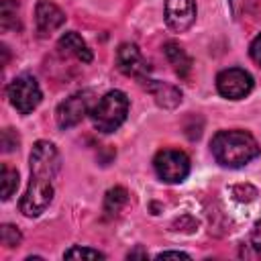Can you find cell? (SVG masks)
<instances>
[{
  "label": "cell",
  "instance_id": "1",
  "mask_svg": "<svg viewBox=\"0 0 261 261\" xmlns=\"http://www.w3.org/2000/svg\"><path fill=\"white\" fill-rule=\"evenodd\" d=\"M214 159L224 167H243L259 155V143L247 130H218L210 143Z\"/></svg>",
  "mask_w": 261,
  "mask_h": 261
},
{
  "label": "cell",
  "instance_id": "2",
  "mask_svg": "<svg viewBox=\"0 0 261 261\" xmlns=\"http://www.w3.org/2000/svg\"><path fill=\"white\" fill-rule=\"evenodd\" d=\"M128 114V98L120 90H110L92 108L90 116L100 133H114Z\"/></svg>",
  "mask_w": 261,
  "mask_h": 261
},
{
  "label": "cell",
  "instance_id": "3",
  "mask_svg": "<svg viewBox=\"0 0 261 261\" xmlns=\"http://www.w3.org/2000/svg\"><path fill=\"white\" fill-rule=\"evenodd\" d=\"M96 104V94L92 90H82V92H75L71 94L69 98H65L59 106H57V112H55V118H57V124L61 128H69V126H75L77 122H82V118L86 114L92 112Z\"/></svg>",
  "mask_w": 261,
  "mask_h": 261
},
{
  "label": "cell",
  "instance_id": "4",
  "mask_svg": "<svg viewBox=\"0 0 261 261\" xmlns=\"http://www.w3.org/2000/svg\"><path fill=\"white\" fill-rule=\"evenodd\" d=\"M155 173L165 184H179L190 173V159L177 149H163L153 159Z\"/></svg>",
  "mask_w": 261,
  "mask_h": 261
},
{
  "label": "cell",
  "instance_id": "5",
  "mask_svg": "<svg viewBox=\"0 0 261 261\" xmlns=\"http://www.w3.org/2000/svg\"><path fill=\"white\" fill-rule=\"evenodd\" d=\"M10 104L20 114H31L41 102V88L33 75H18L6 88Z\"/></svg>",
  "mask_w": 261,
  "mask_h": 261
},
{
  "label": "cell",
  "instance_id": "6",
  "mask_svg": "<svg viewBox=\"0 0 261 261\" xmlns=\"http://www.w3.org/2000/svg\"><path fill=\"white\" fill-rule=\"evenodd\" d=\"M53 179L47 177H39V175H31L29 188L24 192V196L20 198V212L29 218L39 216L47 210V206L53 200Z\"/></svg>",
  "mask_w": 261,
  "mask_h": 261
},
{
  "label": "cell",
  "instance_id": "7",
  "mask_svg": "<svg viewBox=\"0 0 261 261\" xmlns=\"http://www.w3.org/2000/svg\"><path fill=\"white\" fill-rule=\"evenodd\" d=\"M216 90L222 98L241 100L253 90V77L241 67H228L216 75Z\"/></svg>",
  "mask_w": 261,
  "mask_h": 261
},
{
  "label": "cell",
  "instance_id": "8",
  "mask_svg": "<svg viewBox=\"0 0 261 261\" xmlns=\"http://www.w3.org/2000/svg\"><path fill=\"white\" fill-rule=\"evenodd\" d=\"M31 175L55 179L61 167V157L53 143L49 141H37L31 151Z\"/></svg>",
  "mask_w": 261,
  "mask_h": 261
},
{
  "label": "cell",
  "instance_id": "9",
  "mask_svg": "<svg viewBox=\"0 0 261 261\" xmlns=\"http://www.w3.org/2000/svg\"><path fill=\"white\" fill-rule=\"evenodd\" d=\"M196 20L194 0H165V22L171 31L184 33Z\"/></svg>",
  "mask_w": 261,
  "mask_h": 261
},
{
  "label": "cell",
  "instance_id": "10",
  "mask_svg": "<svg viewBox=\"0 0 261 261\" xmlns=\"http://www.w3.org/2000/svg\"><path fill=\"white\" fill-rule=\"evenodd\" d=\"M116 61H118V69L124 75H133V77H143L149 71L147 61L143 59L141 51L137 45L133 43H122L116 51Z\"/></svg>",
  "mask_w": 261,
  "mask_h": 261
},
{
  "label": "cell",
  "instance_id": "11",
  "mask_svg": "<svg viewBox=\"0 0 261 261\" xmlns=\"http://www.w3.org/2000/svg\"><path fill=\"white\" fill-rule=\"evenodd\" d=\"M35 20H37V31L41 35H51L53 31H57L65 22V14L53 2L41 0L37 4V10H35Z\"/></svg>",
  "mask_w": 261,
  "mask_h": 261
},
{
  "label": "cell",
  "instance_id": "12",
  "mask_svg": "<svg viewBox=\"0 0 261 261\" xmlns=\"http://www.w3.org/2000/svg\"><path fill=\"white\" fill-rule=\"evenodd\" d=\"M57 47H59L61 53L71 55V57H75V59L82 61V63H90V61H92V51L88 49L86 41H84L75 31L65 33V35L59 39Z\"/></svg>",
  "mask_w": 261,
  "mask_h": 261
},
{
  "label": "cell",
  "instance_id": "13",
  "mask_svg": "<svg viewBox=\"0 0 261 261\" xmlns=\"http://www.w3.org/2000/svg\"><path fill=\"white\" fill-rule=\"evenodd\" d=\"M147 90L153 94L155 102L159 106H165V108H173L181 102V92L169 84H163V82H149L147 84Z\"/></svg>",
  "mask_w": 261,
  "mask_h": 261
},
{
  "label": "cell",
  "instance_id": "14",
  "mask_svg": "<svg viewBox=\"0 0 261 261\" xmlns=\"http://www.w3.org/2000/svg\"><path fill=\"white\" fill-rule=\"evenodd\" d=\"M163 49H165L167 61L173 65L175 73H177L179 77H186V75L190 73V69H192V59H190V55H188L177 43H165Z\"/></svg>",
  "mask_w": 261,
  "mask_h": 261
},
{
  "label": "cell",
  "instance_id": "15",
  "mask_svg": "<svg viewBox=\"0 0 261 261\" xmlns=\"http://www.w3.org/2000/svg\"><path fill=\"white\" fill-rule=\"evenodd\" d=\"M128 202V194L124 188H112L106 192V198H104V212L108 216H114L118 214Z\"/></svg>",
  "mask_w": 261,
  "mask_h": 261
},
{
  "label": "cell",
  "instance_id": "16",
  "mask_svg": "<svg viewBox=\"0 0 261 261\" xmlns=\"http://www.w3.org/2000/svg\"><path fill=\"white\" fill-rule=\"evenodd\" d=\"M0 179H2V200H10V196H12V194L16 192V188H18V171L4 163V165H2Z\"/></svg>",
  "mask_w": 261,
  "mask_h": 261
},
{
  "label": "cell",
  "instance_id": "17",
  "mask_svg": "<svg viewBox=\"0 0 261 261\" xmlns=\"http://www.w3.org/2000/svg\"><path fill=\"white\" fill-rule=\"evenodd\" d=\"M65 259H104V253L88 247H71L63 253Z\"/></svg>",
  "mask_w": 261,
  "mask_h": 261
},
{
  "label": "cell",
  "instance_id": "18",
  "mask_svg": "<svg viewBox=\"0 0 261 261\" xmlns=\"http://www.w3.org/2000/svg\"><path fill=\"white\" fill-rule=\"evenodd\" d=\"M20 232H18V228L16 226H12V224H4L2 228H0V241H2V245L4 247H16V245H20Z\"/></svg>",
  "mask_w": 261,
  "mask_h": 261
},
{
  "label": "cell",
  "instance_id": "19",
  "mask_svg": "<svg viewBox=\"0 0 261 261\" xmlns=\"http://www.w3.org/2000/svg\"><path fill=\"white\" fill-rule=\"evenodd\" d=\"M0 20H2V29H12V18L16 16V2L14 0H4L2 2V8H0Z\"/></svg>",
  "mask_w": 261,
  "mask_h": 261
},
{
  "label": "cell",
  "instance_id": "20",
  "mask_svg": "<svg viewBox=\"0 0 261 261\" xmlns=\"http://www.w3.org/2000/svg\"><path fill=\"white\" fill-rule=\"evenodd\" d=\"M16 145H18V135L12 128H4L2 130V151L10 153L16 149Z\"/></svg>",
  "mask_w": 261,
  "mask_h": 261
},
{
  "label": "cell",
  "instance_id": "21",
  "mask_svg": "<svg viewBox=\"0 0 261 261\" xmlns=\"http://www.w3.org/2000/svg\"><path fill=\"white\" fill-rule=\"evenodd\" d=\"M232 196H234L237 200H241V202H249V200H253V198L257 196V192H255V188H251V186H234V188H232Z\"/></svg>",
  "mask_w": 261,
  "mask_h": 261
},
{
  "label": "cell",
  "instance_id": "22",
  "mask_svg": "<svg viewBox=\"0 0 261 261\" xmlns=\"http://www.w3.org/2000/svg\"><path fill=\"white\" fill-rule=\"evenodd\" d=\"M253 4H255V0H230V8H232V14L234 16L247 14Z\"/></svg>",
  "mask_w": 261,
  "mask_h": 261
},
{
  "label": "cell",
  "instance_id": "23",
  "mask_svg": "<svg viewBox=\"0 0 261 261\" xmlns=\"http://www.w3.org/2000/svg\"><path fill=\"white\" fill-rule=\"evenodd\" d=\"M249 53H251L253 61L261 65V35H257V37L253 39V43H251V49H249Z\"/></svg>",
  "mask_w": 261,
  "mask_h": 261
},
{
  "label": "cell",
  "instance_id": "24",
  "mask_svg": "<svg viewBox=\"0 0 261 261\" xmlns=\"http://www.w3.org/2000/svg\"><path fill=\"white\" fill-rule=\"evenodd\" d=\"M251 243L255 249H261V220L255 222L253 226V232H251Z\"/></svg>",
  "mask_w": 261,
  "mask_h": 261
},
{
  "label": "cell",
  "instance_id": "25",
  "mask_svg": "<svg viewBox=\"0 0 261 261\" xmlns=\"http://www.w3.org/2000/svg\"><path fill=\"white\" fill-rule=\"evenodd\" d=\"M169 257H173V259H190V255L181 253V251H163V253L157 255V259H169Z\"/></svg>",
  "mask_w": 261,
  "mask_h": 261
}]
</instances>
